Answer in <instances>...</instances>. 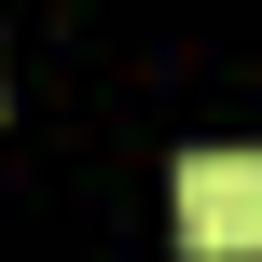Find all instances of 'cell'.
I'll list each match as a JSON object with an SVG mask.
<instances>
[{
    "instance_id": "obj_1",
    "label": "cell",
    "mask_w": 262,
    "mask_h": 262,
    "mask_svg": "<svg viewBox=\"0 0 262 262\" xmlns=\"http://www.w3.org/2000/svg\"><path fill=\"white\" fill-rule=\"evenodd\" d=\"M180 249L193 262L262 249V152H180Z\"/></svg>"
}]
</instances>
